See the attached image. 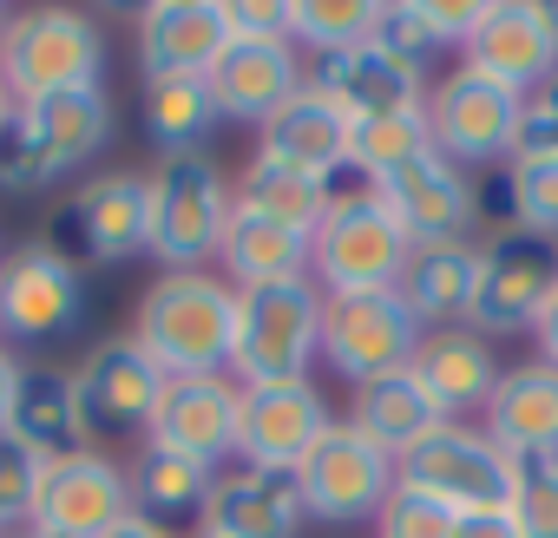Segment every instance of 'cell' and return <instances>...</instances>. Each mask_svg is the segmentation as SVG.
Instances as JSON below:
<instances>
[{
	"label": "cell",
	"instance_id": "60d3db41",
	"mask_svg": "<svg viewBox=\"0 0 558 538\" xmlns=\"http://www.w3.org/2000/svg\"><path fill=\"white\" fill-rule=\"evenodd\" d=\"M512 158H558V73H551L545 86H532V93H525Z\"/></svg>",
	"mask_w": 558,
	"mask_h": 538
},
{
	"label": "cell",
	"instance_id": "484cf974",
	"mask_svg": "<svg viewBox=\"0 0 558 538\" xmlns=\"http://www.w3.org/2000/svg\"><path fill=\"white\" fill-rule=\"evenodd\" d=\"M355 433H368L395 466L408 460V453H421L440 427H447V414H440V401L427 394V381L414 375V368H395V375H375V381H362V388H349V414H342Z\"/></svg>",
	"mask_w": 558,
	"mask_h": 538
},
{
	"label": "cell",
	"instance_id": "8fae6325",
	"mask_svg": "<svg viewBox=\"0 0 558 538\" xmlns=\"http://www.w3.org/2000/svg\"><path fill=\"white\" fill-rule=\"evenodd\" d=\"M86 309V277L66 249H53L47 236L14 243L0 256V342H60L73 335Z\"/></svg>",
	"mask_w": 558,
	"mask_h": 538
},
{
	"label": "cell",
	"instance_id": "83f0119b",
	"mask_svg": "<svg viewBox=\"0 0 558 538\" xmlns=\"http://www.w3.org/2000/svg\"><path fill=\"white\" fill-rule=\"evenodd\" d=\"M473 277H480V243H414L395 290L421 329H460L473 309Z\"/></svg>",
	"mask_w": 558,
	"mask_h": 538
},
{
	"label": "cell",
	"instance_id": "2e32d148",
	"mask_svg": "<svg viewBox=\"0 0 558 538\" xmlns=\"http://www.w3.org/2000/svg\"><path fill=\"white\" fill-rule=\"evenodd\" d=\"M401 479L427 486L453 512H493L512 492V453L480 427V420H447L421 453L401 460Z\"/></svg>",
	"mask_w": 558,
	"mask_h": 538
},
{
	"label": "cell",
	"instance_id": "7bdbcfd3",
	"mask_svg": "<svg viewBox=\"0 0 558 538\" xmlns=\"http://www.w3.org/2000/svg\"><path fill=\"white\" fill-rule=\"evenodd\" d=\"M453 538H525V531H519V518L506 505H493V512H460Z\"/></svg>",
	"mask_w": 558,
	"mask_h": 538
},
{
	"label": "cell",
	"instance_id": "5bb4252c",
	"mask_svg": "<svg viewBox=\"0 0 558 538\" xmlns=\"http://www.w3.org/2000/svg\"><path fill=\"white\" fill-rule=\"evenodd\" d=\"M125 518H132V473L106 447H80V453L47 460L34 525H47L53 538H106Z\"/></svg>",
	"mask_w": 558,
	"mask_h": 538
},
{
	"label": "cell",
	"instance_id": "e575fe53",
	"mask_svg": "<svg viewBox=\"0 0 558 538\" xmlns=\"http://www.w3.org/2000/svg\"><path fill=\"white\" fill-rule=\"evenodd\" d=\"M375 8L381 0H296L290 8V40H296L303 60L349 53V47L375 40Z\"/></svg>",
	"mask_w": 558,
	"mask_h": 538
},
{
	"label": "cell",
	"instance_id": "ab89813d",
	"mask_svg": "<svg viewBox=\"0 0 558 538\" xmlns=\"http://www.w3.org/2000/svg\"><path fill=\"white\" fill-rule=\"evenodd\" d=\"M40 473H47V460L34 447H21L14 433H0V531H14V525L34 518Z\"/></svg>",
	"mask_w": 558,
	"mask_h": 538
},
{
	"label": "cell",
	"instance_id": "6da1fadb",
	"mask_svg": "<svg viewBox=\"0 0 558 538\" xmlns=\"http://www.w3.org/2000/svg\"><path fill=\"white\" fill-rule=\"evenodd\" d=\"M171 381L184 375H230L236 342V290L217 269H158L125 329Z\"/></svg>",
	"mask_w": 558,
	"mask_h": 538
},
{
	"label": "cell",
	"instance_id": "f6af8a7d",
	"mask_svg": "<svg viewBox=\"0 0 558 538\" xmlns=\"http://www.w3.org/2000/svg\"><path fill=\"white\" fill-rule=\"evenodd\" d=\"M532 342H538V362H551V368H558V290H551V303L538 309V322H532Z\"/></svg>",
	"mask_w": 558,
	"mask_h": 538
},
{
	"label": "cell",
	"instance_id": "f35d334b",
	"mask_svg": "<svg viewBox=\"0 0 558 538\" xmlns=\"http://www.w3.org/2000/svg\"><path fill=\"white\" fill-rule=\"evenodd\" d=\"M453 525H460V512L414 479H395V492L375 512V538H453Z\"/></svg>",
	"mask_w": 558,
	"mask_h": 538
},
{
	"label": "cell",
	"instance_id": "d4e9b609",
	"mask_svg": "<svg viewBox=\"0 0 558 538\" xmlns=\"http://www.w3.org/2000/svg\"><path fill=\"white\" fill-rule=\"evenodd\" d=\"M414 375L427 381V394L440 401L447 420H480L486 401H493V388H499V375H506V362H499V349L480 329L460 322V329H427L421 335Z\"/></svg>",
	"mask_w": 558,
	"mask_h": 538
},
{
	"label": "cell",
	"instance_id": "d6a6232c",
	"mask_svg": "<svg viewBox=\"0 0 558 538\" xmlns=\"http://www.w3.org/2000/svg\"><path fill=\"white\" fill-rule=\"evenodd\" d=\"M138 106H145V132H151V145H158L165 158L204 151V138L223 125L204 80H145V86H138Z\"/></svg>",
	"mask_w": 558,
	"mask_h": 538
},
{
	"label": "cell",
	"instance_id": "7c38bea8",
	"mask_svg": "<svg viewBox=\"0 0 558 538\" xmlns=\"http://www.w3.org/2000/svg\"><path fill=\"white\" fill-rule=\"evenodd\" d=\"M165 368L132 342V335H106L86 349V362L73 368V407L86 440H132L151 433V414L165 401Z\"/></svg>",
	"mask_w": 558,
	"mask_h": 538
},
{
	"label": "cell",
	"instance_id": "5b68a950",
	"mask_svg": "<svg viewBox=\"0 0 558 538\" xmlns=\"http://www.w3.org/2000/svg\"><path fill=\"white\" fill-rule=\"evenodd\" d=\"M151 184V256L158 269H210L236 210V191L210 151L158 158L145 171Z\"/></svg>",
	"mask_w": 558,
	"mask_h": 538
},
{
	"label": "cell",
	"instance_id": "cb8c5ba5",
	"mask_svg": "<svg viewBox=\"0 0 558 538\" xmlns=\"http://www.w3.org/2000/svg\"><path fill=\"white\" fill-rule=\"evenodd\" d=\"M349 132H355V119L336 99H323L316 86H303L283 112H269L256 125V158L310 171V178H336V171H349Z\"/></svg>",
	"mask_w": 558,
	"mask_h": 538
},
{
	"label": "cell",
	"instance_id": "681fc988",
	"mask_svg": "<svg viewBox=\"0 0 558 538\" xmlns=\"http://www.w3.org/2000/svg\"><path fill=\"white\" fill-rule=\"evenodd\" d=\"M545 21H551V34H558V8H545Z\"/></svg>",
	"mask_w": 558,
	"mask_h": 538
},
{
	"label": "cell",
	"instance_id": "4316f807",
	"mask_svg": "<svg viewBox=\"0 0 558 538\" xmlns=\"http://www.w3.org/2000/svg\"><path fill=\"white\" fill-rule=\"evenodd\" d=\"M480 427L519 460V453H558V368L551 362H519L499 375Z\"/></svg>",
	"mask_w": 558,
	"mask_h": 538
},
{
	"label": "cell",
	"instance_id": "ffe728a7",
	"mask_svg": "<svg viewBox=\"0 0 558 538\" xmlns=\"http://www.w3.org/2000/svg\"><path fill=\"white\" fill-rule=\"evenodd\" d=\"M204 86L217 99V119L263 125L310 86V60L296 53V40H230L223 60L204 73Z\"/></svg>",
	"mask_w": 558,
	"mask_h": 538
},
{
	"label": "cell",
	"instance_id": "74e56055",
	"mask_svg": "<svg viewBox=\"0 0 558 538\" xmlns=\"http://www.w3.org/2000/svg\"><path fill=\"white\" fill-rule=\"evenodd\" d=\"M506 512L519 518L525 538H558V453H519L512 460Z\"/></svg>",
	"mask_w": 558,
	"mask_h": 538
},
{
	"label": "cell",
	"instance_id": "4fadbf2b",
	"mask_svg": "<svg viewBox=\"0 0 558 538\" xmlns=\"http://www.w3.org/2000/svg\"><path fill=\"white\" fill-rule=\"evenodd\" d=\"M47 243L66 249L73 262L80 256H93V262L151 256V184H145V171H99V178H86L66 197L60 230Z\"/></svg>",
	"mask_w": 558,
	"mask_h": 538
},
{
	"label": "cell",
	"instance_id": "603a6c76",
	"mask_svg": "<svg viewBox=\"0 0 558 538\" xmlns=\"http://www.w3.org/2000/svg\"><path fill=\"white\" fill-rule=\"evenodd\" d=\"M310 86L323 99H336L349 119H388V112H421L427 106V73L401 66L375 40H362L349 53H329V60H310Z\"/></svg>",
	"mask_w": 558,
	"mask_h": 538
},
{
	"label": "cell",
	"instance_id": "f546056e",
	"mask_svg": "<svg viewBox=\"0 0 558 538\" xmlns=\"http://www.w3.org/2000/svg\"><path fill=\"white\" fill-rule=\"evenodd\" d=\"M125 473H132V512L165 525V531H178L184 518H204V499L217 486V466H204L191 453H171L158 440H145Z\"/></svg>",
	"mask_w": 558,
	"mask_h": 538
},
{
	"label": "cell",
	"instance_id": "9a60e30c",
	"mask_svg": "<svg viewBox=\"0 0 558 538\" xmlns=\"http://www.w3.org/2000/svg\"><path fill=\"white\" fill-rule=\"evenodd\" d=\"M368 191L388 204V217L408 230V243H473V223H480V184H473V171H460L453 158L421 151L414 164L375 178Z\"/></svg>",
	"mask_w": 558,
	"mask_h": 538
},
{
	"label": "cell",
	"instance_id": "277c9868",
	"mask_svg": "<svg viewBox=\"0 0 558 538\" xmlns=\"http://www.w3.org/2000/svg\"><path fill=\"white\" fill-rule=\"evenodd\" d=\"M408 230L388 217V204L355 184L336 191L323 223L310 230V283L323 296H355V290H395L408 269Z\"/></svg>",
	"mask_w": 558,
	"mask_h": 538
},
{
	"label": "cell",
	"instance_id": "30bf717a",
	"mask_svg": "<svg viewBox=\"0 0 558 538\" xmlns=\"http://www.w3.org/2000/svg\"><path fill=\"white\" fill-rule=\"evenodd\" d=\"M551 290H558V243L506 223V230H493L480 243V277H473L466 329H480L486 342L493 335H519V329L538 322Z\"/></svg>",
	"mask_w": 558,
	"mask_h": 538
},
{
	"label": "cell",
	"instance_id": "c3c4849f",
	"mask_svg": "<svg viewBox=\"0 0 558 538\" xmlns=\"http://www.w3.org/2000/svg\"><path fill=\"white\" fill-rule=\"evenodd\" d=\"M0 538H53V531H47V525H34V518H27V525H14V531H0Z\"/></svg>",
	"mask_w": 558,
	"mask_h": 538
},
{
	"label": "cell",
	"instance_id": "836d02e7",
	"mask_svg": "<svg viewBox=\"0 0 558 538\" xmlns=\"http://www.w3.org/2000/svg\"><path fill=\"white\" fill-rule=\"evenodd\" d=\"M421 151H434V132H427V112H388V119H355L349 132V171L362 184L414 164Z\"/></svg>",
	"mask_w": 558,
	"mask_h": 538
},
{
	"label": "cell",
	"instance_id": "d6986e66",
	"mask_svg": "<svg viewBox=\"0 0 558 538\" xmlns=\"http://www.w3.org/2000/svg\"><path fill=\"white\" fill-rule=\"evenodd\" d=\"M236 420H243V388L230 375H184V381H165V401L145 440L223 473L236 460Z\"/></svg>",
	"mask_w": 558,
	"mask_h": 538
},
{
	"label": "cell",
	"instance_id": "7dc6e473",
	"mask_svg": "<svg viewBox=\"0 0 558 538\" xmlns=\"http://www.w3.org/2000/svg\"><path fill=\"white\" fill-rule=\"evenodd\" d=\"M14 112H21V99L8 93V80H0V138H8V125H14Z\"/></svg>",
	"mask_w": 558,
	"mask_h": 538
},
{
	"label": "cell",
	"instance_id": "b9f144b4",
	"mask_svg": "<svg viewBox=\"0 0 558 538\" xmlns=\"http://www.w3.org/2000/svg\"><path fill=\"white\" fill-rule=\"evenodd\" d=\"M230 40H290V0H223Z\"/></svg>",
	"mask_w": 558,
	"mask_h": 538
},
{
	"label": "cell",
	"instance_id": "4dcf8cb0",
	"mask_svg": "<svg viewBox=\"0 0 558 538\" xmlns=\"http://www.w3.org/2000/svg\"><path fill=\"white\" fill-rule=\"evenodd\" d=\"M8 433H14L21 447H34L40 460H60V453L93 447L86 427H80V407H73V375H60V368H27Z\"/></svg>",
	"mask_w": 558,
	"mask_h": 538
},
{
	"label": "cell",
	"instance_id": "ee69618b",
	"mask_svg": "<svg viewBox=\"0 0 558 538\" xmlns=\"http://www.w3.org/2000/svg\"><path fill=\"white\" fill-rule=\"evenodd\" d=\"M21 381H27V362L0 342V433H8V420H14V401H21Z\"/></svg>",
	"mask_w": 558,
	"mask_h": 538
},
{
	"label": "cell",
	"instance_id": "f907efd6",
	"mask_svg": "<svg viewBox=\"0 0 558 538\" xmlns=\"http://www.w3.org/2000/svg\"><path fill=\"white\" fill-rule=\"evenodd\" d=\"M8 21H14V14H8V8H0V34H8Z\"/></svg>",
	"mask_w": 558,
	"mask_h": 538
},
{
	"label": "cell",
	"instance_id": "d590c367",
	"mask_svg": "<svg viewBox=\"0 0 558 538\" xmlns=\"http://www.w3.org/2000/svg\"><path fill=\"white\" fill-rule=\"evenodd\" d=\"M375 47L395 53L401 66H414V73H427V60L453 53V40L434 21V0H381L375 8Z\"/></svg>",
	"mask_w": 558,
	"mask_h": 538
},
{
	"label": "cell",
	"instance_id": "52a82bcc",
	"mask_svg": "<svg viewBox=\"0 0 558 538\" xmlns=\"http://www.w3.org/2000/svg\"><path fill=\"white\" fill-rule=\"evenodd\" d=\"M427 132H434V151L453 158L460 171L473 164H506L512 145H519V112H525V93L473 73L453 60V73H440L427 86Z\"/></svg>",
	"mask_w": 558,
	"mask_h": 538
},
{
	"label": "cell",
	"instance_id": "3957f363",
	"mask_svg": "<svg viewBox=\"0 0 558 538\" xmlns=\"http://www.w3.org/2000/svg\"><path fill=\"white\" fill-rule=\"evenodd\" d=\"M316 362H323V290L310 277L236 290V342H230L236 388L310 381Z\"/></svg>",
	"mask_w": 558,
	"mask_h": 538
},
{
	"label": "cell",
	"instance_id": "8992f818",
	"mask_svg": "<svg viewBox=\"0 0 558 538\" xmlns=\"http://www.w3.org/2000/svg\"><path fill=\"white\" fill-rule=\"evenodd\" d=\"M99 66H106V34L80 8H27L0 34V80L21 106L99 86Z\"/></svg>",
	"mask_w": 558,
	"mask_h": 538
},
{
	"label": "cell",
	"instance_id": "44dd1931",
	"mask_svg": "<svg viewBox=\"0 0 558 538\" xmlns=\"http://www.w3.org/2000/svg\"><path fill=\"white\" fill-rule=\"evenodd\" d=\"M310 525L303 512V486L296 473H269V466H223L210 499H204V518H197V538H296Z\"/></svg>",
	"mask_w": 558,
	"mask_h": 538
},
{
	"label": "cell",
	"instance_id": "bcb514c9",
	"mask_svg": "<svg viewBox=\"0 0 558 538\" xmlns=\"http://www.w3.org/2000/svg\"><path fill=\"white\" fill-rule=\"evenodd\" d=\"M106 538H178V531H165V525H151V518H138V512H132V518H125L119 531H106Z\"/></svg>",
	"mask_w": 558,
	"mask_h": 538
},
{
	"label": "cell",
	"instance_id": "f1b7e54d",
	"mask_svg": "<svg viewBox=\"0 0 558 538\" xmlns=\"http://www.w3.org/2000/svg\"><path fill=\"white\" fill-rule=\"evenodd\" d=\"M217 277H223L230 290L310 277V230L269 223V217H256V210H230V230H223V249H217Z\"/></svg>",
	"mask_w": 558,
	"mask_h": 538
},
{
	"label": "cell",
	"instance_id": "1f68e13d",
	"mask_svg": "<svg viewBox=\"0 0 558 538\" xmlns=\"http://www.w3.org/2000/svg\"><path fill=\"white\" fill-rule=\"evenodd\" d=\"M230 191H236V210H256V217L290 223V230H316L323 210H329V197H336L329 178H310V171H290V164H269V158H256V151H250L243 178H230Z\"/></svg>",
	"mask_w": 558,
	"mask_h": 538
},
{
	"label": "cell",
	"instance_id": "ac0fdd59",
	"mask_svg": "<svg viewBox=\"0 0 558 538\" xmlns=\"http://www.w3.org/2000/svg\"><path fill=\"white\" fill-rule=\"evenodd\" d=\"M460 66L532 93L558 73V34L545 21V0H486V14L473 27V40L460 47Z\"/></svg>",
	"mask_w": 558,
	"mask_h": 538
},
{
	"label": "cell",
	"instance_id": "9c48e42d",
	"mask_svg": "<svg viewBox=\"0 0 558 538\" xmlns=\"http://www.w3.org/2000/svg\"><path fill=\"white\" fill-rule=\"evenodd\" d=\"M395 479H401V466H395L368 433H355L342 414H336V427L316 440V453L296 466L303 512H310L316 525H336V531L375 525V512H381V499L395 492Z\"/></svg>",
	"mask_w": 558,
	"mask_h": 538
},
{
	"label": "cell",
	"instance_id": "8d00e7d4",
	"mask_svg": "<svg viewBox=\"0 0 558 538\" xmlns=\"http://www.w3.org/2000/svg\"><path fill=\"white\" fill-rule=\"evenodd\" d=\"M506 217L558 243V158H506Z\"/></svg>",
	"mask_w": 558,
	"mask_h": 538
},
{
	"label": "cell",
	"instance_id": "7402d4cb",
	"mask_svg": "<svg viewBox=\"0 0 558 538\" xmlns=\"http://www.w3.org/2000/svg\"><path fill=\"white\" fill-rule=\"evenodd\" d=\"M230 47L223 0H158L138 14V73L145 80H204Z\"/></svg>",
	"mask_w": 558,
	"mask_h": 538
},
{
	"label": "cell",
	"instance_id": "ba28073f",
	"mask_svg": "<svg viewBox=\"0 0 558 538\" xmlns=\"http://www.w3.org/2000/svg\"><path fill=\"white\" fill-rule=\"evenodd\" d=\"M421 322L408 316L401 290H355V296H323V368L342 375L349 388L414 368Z\"/></svg>",
	"mask_w": 558,
	"mask_h": 538
},
{
	"label": "cell",
	"instance_id": "7a4b0ae2",
	"mask_svg": "<svg viewBox=\"0 0 558 538\" xmlns=\"http://www.w3.org/2000/svg\"><path fill=\"white\" fill-rule=\"evenodd\" d=\"M106 145H112V99H106V86L27 99L14 112L8 138H0V191L34 197V191L60 184L66 171L93 164Z\"/></svg>",
	"mask_w": 558,
	"mask_h": 538
},
{
	"label": "cell",
	"instance_id": "e0dca14e",
	"mask_svg": "<svg viewBox=\"0 0 558 538\" xmlns=\"http://www.w3.org/2000/svg\"><path fill=\"white\" fill-rule=\"evenodd\" d=\"M336 427V407L316 381H283V388H243V420H236V466H269L296 473L316 440Z\"/></svg>",
	"mask_w": 558,
	"mask_h": 538
}]
</instances>
